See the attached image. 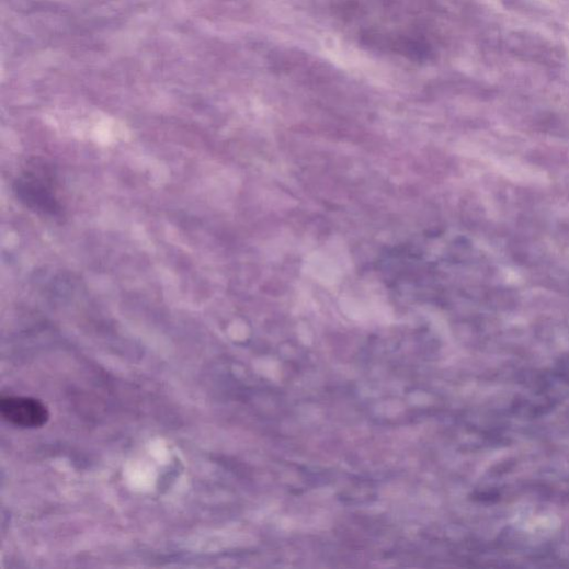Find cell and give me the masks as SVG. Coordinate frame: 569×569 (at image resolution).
<instances>
[{"instance_id": "obj_1", "label": "cell", "mask_w": 569, "mask_h": 569, "mask_svg": "<svg viewBox=\"0 0 569 569\" xmlns=\"http://www.w3.org/2000/svg\"><path fill=\"white\" fill-rule=\"evenodd\" d=\"M14 192L27 208L48 217H61L64 207L57 196L52 170L34 160L14 183Z\"/></svg>"}, {"instance_id": "obj_2", "label": "cell", "mask_w": 569, "mask_h": 569, "mask_svg": "<svg viewBox=\"0 0 569 569\" xmlns=\"http://www.w3.org/2000/svg\"><path fill=\"white\" fill-rule=\"evenodd\" d=\"M0 416L10 424L22 429H39L49 421L47 406L31 397L0 398Z\"/></svg>"}]
</instances>
